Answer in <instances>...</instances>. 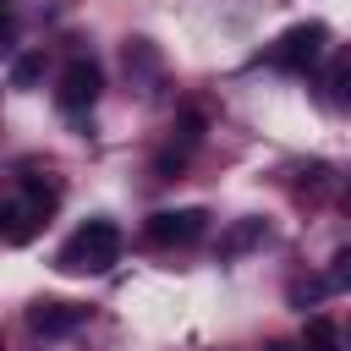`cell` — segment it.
Returning <instances> with one entry per match:
<instances>
[{
    "instance_id": "6da1fadb",
    "label": "cell",
    "mask_w": 351,
    "mask_h": 351,
    "mask_svg": "<svg viewBox=\"0 0 351 351\" xmlns=\"http://www.w3.org/2000/svg\"><path fill=\"white\" fill-rule=\"evenodd\" d=\"M115 258H121V230H115V219H88V225H77V230L60 241L55 269H60V274H104Z\"/></svg>"
},
{
    "instance_id": "7a4b0ae2",
    "label": "cell",
    "mask_w": 351,
    "mask_h": 351,
    "mask_svg": "<svg viewBox=\"0 0 351 351\" xmlns=\"http://www.w3.org/2000/svg\"><path fill=\"white\" fill-rule=\"evenodd\" d=\"M324 44H329V27H324V22H296V27H285V33L269 44V66H280V71H307V66L324 55Z\"/></svg>"
},
{
    "instance_id": "3957f363",
    "label": "cell",
    "mask_w": 351,
    "mask_h": 351,
    "mask_svg": "<svg viewBox=\"0 0 351 351\" xmlns=\"http://www.w3.org/2000/svg\"><path fill=\"white\" fill-rule=\"evenodd\" d=\"M99 93H104V71H99L88 55H71V60L60 66L55 104H60L66 115H82V110H93V104H99Z\"/></svg>"
},
{
    "instance_id": "277c9868",
    "label": "cell",
    "mask_w": 351,
    "mask_h": 351,
    "mask_svg": "<svg viewBox=\"0 0 351 351\" xmlns=\"http://www.w3.org/2000/svg\"><path fill=\"white\" fill-rule=\"evenodd\" d=\"M203 230H208V214H203V208H159V214H148V225H143V236H148L154 247H192Z\"/></svg>"
},
{
    "instance_id": "5b68a950",
    "label": "cell",
    "mask_w": 351,
    "mask_h": 351,
    "mask_svg": "<svg viewBox=\"0 0 351 351\" xmlns=\"http://www.w3.org/2000/svg\"><path fill=\"white\" fill-rule=\"evenodd\" d=\"M82 324H88V307H77V302H33L27 307V329L44 335V340H60Z\"/></svg>"
},
{
    "instance_id": "8992f818",
    "label": "cell",
    "mask_w": 351,
    "mask_h": 351,
    "mask_svg": "<svg viewBox=\"0 0 351 351\" xmlns=\"http://www.w3.org/2000/svg\"><path fill=\"white\" fill-rule=\"evenodd\" d=\"M0 219H5V225H0V230H5V241H11V247H22V241L44 225V208H38L27 192H11V197H5V208H0Z\"/></svg>"
},
{
    "instance_id": "52a82bcc",
    "label": "cell",
    "mask_w": 351,
    "mask_h": 351,
    "mask_svg": "<svg viewBox=\"0 0 351 351\" xmlns=\"http://www.w3.org/2000/svg\"><path fill=\"white\" fill-rule=\"evenodd\" d=\"M263 236H269V225H263V219H241V225H230V230L219 236V258H236V252L258 247Z\"/></svg>"
},
{
    "instance_id": "ba28073f",
    "label": "cell",
    "mask_w": 351,
    "mask_h": 351,
    "mask_svg": "<svg viewBox=\"0 0 351 351\" xmlns=\"http://www.w3.org/2000/svg\"><path fill=\"white\" fill-rule=\"evenodd\" d=\"M16 192H27V197H33L44 214L60 203V181H49V176H33V170H22V176H16Z\"/></svg>"
},
{
    "instance_id": "9c48e42d",
    "label": "cell",
    "mask_w": 351,
    "mask_h": 351,
    "mask_svg": "<svg viewBox=\"0 0 351 351\" xmlns=\"http://www.w3.org/2000/svg\"><path fill=\"white\" fill-rule=\"evenodd\" d=\"M302 351H346V340H340V329H335L329 318H307V329H302Z\"/></svg>"
},
{
    "instance_id": "30bf717a",
    "label": "cell",
    "mask_w": 351,
    "mask_h": 351,
    "mask_svg": "<svg viewBox=\"0 0 351 351\" xmlns=\"http://www.w3.org/2000/svg\"><path fill=\"white\" fill-rule=\"evenodd\" d=\"M38 77H44V49H27V55H16V60H11V88H22V93H27Z\"/></svg>"
},
{
    "instance_id": "8fae6325",
    "label": "cell",
    "mask_w": 351,
    "mask_h": 351,
    "mask_svg": "<svg viewBox=\"0 0 351 351\" xmlns=\"http://www.w3.org/2000/svg\"><path fill=\"white\" fill-rule=\"evenodd\" d=\"M324 88H329V99L335 104H351V49L329 66V77H324Z\"/></svg>"
},
{
    "instance_id": "7c38bea8",
    "label": "cell",
    "mask_w": 351,
    "mask_h": 351,
    "mask_svg": "<svg viewBox=\"0 0 351 351\" xmlns=\"http://www.w3.org/2000/svg\"><path fill=\"white\" fill-rule=\"evenodd\" d=\"M324 285H329V291H351V247H340V252L329 258V269H324Z\"/></svg>"
},
{
    "instance_id": "4fadbf2b",
    "label": "cell",
    "mask_w": 351,
    "mask_h": 351,
    "mask_svg": "<svg viewBox=\"0 0 351 351\" xmlns=\"http://www.w3.org/2000/svg\"><path fill=\"white\" fill-rule=\"evenodd\" d=\"M197 137H203V115H197V110H186V115H181V126H176V154L197 148Z\"/></svg>"
},
{
    "instance_id": "5bb4252c",
    "label": "cell",
    "mask_w": 351,
    "mask_h": 351,
    "mask_svg": "<svg viewBox=\"0 0 351 351\" xmlns=\"http://www.w3.org/2000/svg\"><path fill=\"white\" fill-rule=\"evenodd\" d=\"M269 351H302V340H274Z\"/></svg>"
},
{
    "instance_id": "9a60e30c",
    "label": "cell",
    "mask_w": 351,
    "mask_h": 351,
    "mask_svg": "<svg viewBox=\"0 0 351 351\" xmlns=\"http://www.w3.org/2000/svg\"><path fill=\"white\" fill-rule=\"evenodd\" d=\"M346 340H351V324H346Z\"/></svg>"
},
{
    "instance_id": "2e32d148",
    "label": "cell",
    "mask_w": 351,
    "mask_h": 351,
    "mask_svg": "<svg viewBox=\"0 0 351 351\" xmlns=\"http://www.w3.org/2000/svg\"><path fill=\"white\" fill-rule=\"evenodd\" d=\"M346 208H351V197H346Z\"/></svg>"
}]
</instances>
